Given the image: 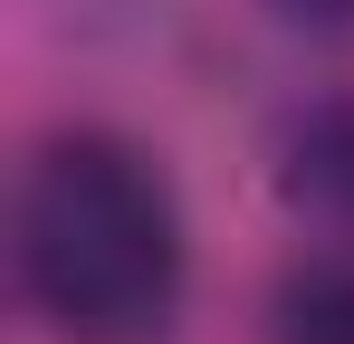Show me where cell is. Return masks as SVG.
Instances as JSON below:
<instances>
[{
  "label": "cell",
  "instance_id": "6da1fadb",
  "mask_svg": "<svg viewBox=\"0 0 354 344\" xmlns=\"http://www.w3.org/2000/svg\"><path fill=\"white\" fill-rule=\"evenodd\" d=\"M182 201L124 134H48L19 172V287L67 344H153L182 306Z\"/></svg>",
  "mask_w": 354,
  "mask_h": 344
},
{
  "label": "cell",
  "instance_id": "7a4b0ae2",
  "mask_svg": "<svg viewBox=\"0 0 354 344\" xmlns=\"http://www.w3.org/2000/svg\"><path fill=\"white\" fill-rule=\"evenodd\" d=\"M288 191H297V201H316L326 220L354 229V106L297 124V144H288Z\"/></svg>",
  "mask_w": 354,
  "mask_h": 344
},
{
  "label": "cell",
  "instance_id": "3957f363",
  "mask_svg": "<svg viewBox=\"0 0 354 344\" xmlns=\"http://www.w3.org/2000/svg\"><path fill=\"white\" fill-rule=\"evenodd\" d=\"M288 344H354V268H326L288 296Z\"/></svg>",
  "mask_w": 354,
  "mask_h": 344
},
{
  "label": "cell",
  "instance_id": "277c9868",
  "mask_svg": "<svg viewBox=\"0 0 354 344\" xmlns=\"http://www.w3.org/2000/svg\"><path fill=\"white\" fill-rule=\"evenodd\" d=\"M297 29H354V0H278Z\"/></svg>",
  "mask_w": 354,
  "mask_h": 344
}]
</instances>
